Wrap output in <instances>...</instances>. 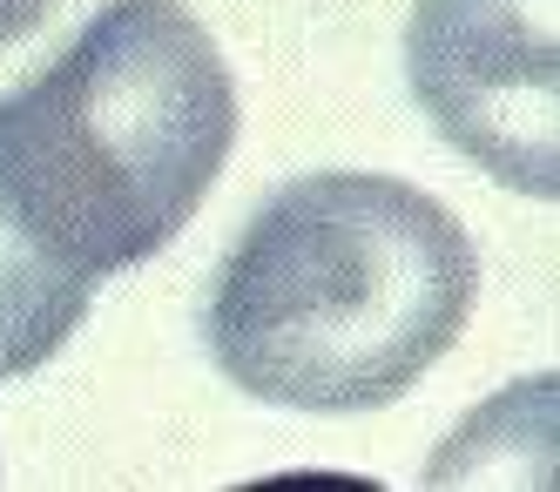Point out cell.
I'll list each match as a JSON object with an SVG mask.
<instances>
[{
	"instance_id": "6da1fadb",
	"label": "cell",
	"mask_w": 560,
	"mask_h": 492,
	"mask_svg": "<svg viewBox=\"0 0 560 492\" xmlns=\"http://www.w3.org/2000/svg\"><path fill=\"white\" fill-rule=\"evenodd\" d=\"M479 297V250L398 176H298L264 196L203 297L217 372L284 412H378L446 358Z\"/></svg>"
},
{
	"instance_id": "7a4b0ae2",
	"label": "cell",
	"mask_w": 560,
	"mask_h": 492,
	"mask_svg": "<svg viewBox=\"0 0 560 492\" xmlns=\"http://www.w3.org/2000/svg\"><path fill=\"white\" fill-rule=\"evenodd\" d=\"M236 142V81L183 0H108L0 95V210L82 277L170 250Z\"/></svg>"
},
{
	"instance_id": "3957f363",
	"label": "cell",
	"mask_w": 560,
	"mask_h": 492,
	"mask_svg": "<svg viewBox=\"0 0 560 492\" xmlns=\"http://www.w3.org/2000/svg\"><path fill=\"white\" fill-rule=\"evenodd\" d=\"M406 81L493 183L540 202L560 189V0H419Z\"/></svg>"
},
{
	"instance_id": "277c9868",
	"label": "cell",
	"mask_w": 560,
	"mask_h": 492,
	"mask_svg": "<svg viewBox=\"0 0 560 492\" xmlns=\"http://www.w3.org/2000/svg\"><path fill=\"white\" fill-rule=\"evenodd\" d=\"M95 304V277L55 263L0 210V378H27L74 338Z\"/></svg>"
},
{
	"instance_id": "5b68a950",
	"label": "cell",
	"mask_w": 560,
	"mask_h": 492,
	"mask_svg": "<svg viewBox=\"0 0 560 492\" xmlns=\"http://www.w3.org/2000/svg\"><path fill=\"white\" fill-rule=\"evenodd\" d=\"M48 8H55V0H0V48L21 40V34H34L48 21Z\"/></svg>"
}]
</instances>
